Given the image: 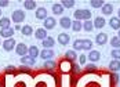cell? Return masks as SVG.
<instances>
[{"label":"cell","mask_w":120,"mask_h":87,"mask_svg":"<svg viewBox=\"0 0 120 87\" xmlns=\"http://www.w3.org/2000/svg\"><path fill=\"white\" fill-rule=\"evenodd\" d=\"M39 54H40V51H39V49H37L36 46H32V47L28 49V55L32 57V58H36Z\"/></svg>","instance_id":"e0dca14e"},{"label":"cell","mask_w":120,"mask_h":87,"mask_svg":"<svg viewBox=\"0 0 120 87\" xmlns=\"http://www.w3.org/2000/svg\"><path fill=\"white\" fill-rule=\"evenodd\" d=\"M105 24H106V21H105V18H102V17H97L95 21L93 22L94 28H97V29H101V28H104V26H105Z\"/></svg>","instance_id":"8fae6325"},{"label":"cell","mask_w":120,"mask_h":87,"mask_svg":"<svg viewBox=\"0 0 120 87\" xmlns=\"http://www.w3.org/2000/svg\"><path fill=\"white\" fill-rule=\"evenodd\" d=\"M117 18H119V19H120V10H119V17H117Z\"/></svg>","instance_id":"7bdbcfd3"},{"label":"cell","mask_w":120,"mask_h":87,"mask_svg":"<svg viewBox=\"0 0 120 87\" xmlns=\"http://www.w3.org/2000/svg\"><path fill=\"white\" fill-rule=\"evenodd\" d=\"M73 50H83V44H82V40H76L73 43Z\"/></svg>","instance_id":"d6a6232c"},{"label":"cell","mask_w":120,"mask_h":87,"mask_svg":"<svg viewBox=\"0 0 120 87\" xmlns=\"http://www.w3.org/2000/svg\"><path fill=\"white\" fill-rule=\"evenodd\" d=\"M24 6L26 10H35L36 8V1H33V0H26L24 1Z\"/></svg>","instance_id":"7402d4cb"},{"label":"cell","mask_w":120,"mask_h":87,"mask_svg":"<svg viewBox=\"0 0 120 87\" xmlns=\"http://www.w3.org/2000/svg\"><path fill=\"white\" fill-rule=\"evenodd\" d=\"M10 24H11L10 18H7V17H3V18H0V28H1V29L10 28Z\"/></svg>","instance_id":"d6986e66"},{"label":"cell","mask_w":120,"mask_h":87,"mask_svg":"<svg viewBox=\"0 0 120 87\" xmlns=\"http://www.w3.org/2000/svg\"><path fill=\"white\" fill-rule=\"evenodd\" d=\"M117 33H119V36H117V37H119V39H120V29H119V32H117Z\"/></svg>","instance_id":"b9f144b4"},{"label":"cell","mask_w":120,"mask_h":87,"mask_svg":"<svg viewBox=\"0 0 120 87\" xmlns=\"http://www.w3.org/2000/svg\"><path fill=\"white\" fill-rule=\"evenodd\" d=\"M41 44H43V47H44V49H50V50H51V47L55 44V42H54V39H52V37H46V39L43 40V43H41Z\"/></svg>","instance_id":"2e32d148"},{"label":"cell","mask_w":120,"mask_h":87,"mask_svg":"<svg viewBox=\"0 0 120 87\" xmlns=\"http://www.w3.org/2000/svg\"><path fill=\"white\" fill-rule=\"evenodd\" d=\"M36 18H37V19H41V21H44V19L47 18V10H46L44 7H40V8H37V10H36Z\"/></svg>","instance_id":"9c48e42d"},{"label":"cell","mask_w":120,"mask_h":87,"mask_svg":"<svg viewBox=\"0 0 120 87\" xmlns=\"http://www.w3.org/2000/svg\"><path fill=\"white\" fill-rule=\"evenodd\" d=\"M95 42H97V44H98V46L105 44V43L108 42V36H106V33H99V35H97Z\"/></svg>","instance_id":"7c38bea8"},{"label":"cell","mask_w":120,"mask_h":87,"mask_svg":"<svg viewBox=\"0 0 120 87\" xmlns=\"http://www.w3.org/2000/svg\"><path fill=\"white\" fill-rule=\"evenodd\" d=\"M21 72H24V73H30V69H28V68H22L21 66V69H19Z\"/></svg>","instance_id":"60d3db41"},{"label":"cell","mask_w":120,"mask_h":87,"mask_svg":"<svg viewBox=\"0 0 120 87\" xmlns=\"http://www.w3.org/2000/svg\"><path fill=\"white\" fill-rule=\"evenodd\" d=\"M109 25H110V28H112V29L119 30V29H120V19L117 18V17H113V18H110Z\"/></svg>","instance_id":"9a60e30c"},{"label":"cell","mask_w":120,"mask_h":87,"mask_svg":"<svg viewBox=\"0 0 120 87\" xmlns=\"http://www.w3.org/2000/svg\"><path fill=\"white\" fill-rule=\"evenodd\" d=\"M15 51H17V54H18V55H21V57L28 55V47L25 46L24 43H18V44H17V47H15Z\"/></svg>","instance_id":"277c9868"},{"label":"cell","mask_w":120,"mask_h":87,"mask_svg":"<svg viewBox=\"0 0 120 87\" xmlns=\"http://www.w3.org/2000/svg\"><path fill=\"white\" fill-rule=\"evenodd\" d=\"M82 44H83V50H91V47H93V43H91V40H88V39L82 40Z\"/></svg>","instance_id":"83f0119b"},{"label":"cell","mask_w":120,"mask_h":87,"mask_svg":"<svg viewBox=\"0 0 120 87\" xmlns=\"http://www.w3.org/2000/svg\"><path fill=\"white\" fill-rule=\"evenodd\" d=\"M82 28H83V25H82V22H80V21H73V22H72L73 32H79Z\"/></svg>","instance_id":"4316f807"},{"label":"cell","mask_w":120,"mask_h":87,"mask_svg":"<svg viewBox=\"0 0 120 87\" xmlns=\"http://www.w3.org/2000/svg\"><path fill=\"white\" fill-rule=\"evenodd\" d=\"M79 61H80V64H82V65H84V64H86V55H80Z\"/></svg>","instance_id":"ab89813d"},{"label":"cell","mask_w":120,"mask_h":87,"mask_svg":"<svg viewBox=\"0 0 120 87\" xmlns=\"http://www.w3.org/2000/svg\"><path fill=\"white\" fill-rule=\"evenodd\" d=\"M109 69H110V71H113V72L119 71V69H120V61H117V60L110 61V64H109Z\"/></svg>","instance_id":"44dd1931"},{"label":"cell","mask_w":120,"mask_h":87,"mask_svg":"<svg viewBox=\"0 0 120 87\" xmlns=\"http://www.w3.org/2000/svg\"><path fill=\"white\" fill-rule=\"evenodd\" d=\"M0 43H1V40H0Z\"/></svg>","instance_id":"f6af8a7d"},{"label":"cell","mask_w":120,"mask_h":87,"mask_svg":"<svg viewBox=\"0 0 120 87\" xmlns=\"http://www.w3.org/2000/svg\"><path fill=\"white\" fill-rule=\"evenodd\" d=\"M75 18H76V21H88L90 18H91V11H88V10H76L75 11Z\"/></svg>","instance_id":"6da1fadb"},{"label":"cell","mask_w":120,"mask_h":87,"mask_svg":"<svg viewBox=\"0 0 120 87\" xmlns=\"http://www.w3.org/2000/svg\"><path fill=\"white\" fill-rule=\"evenodd\" d=\"M86 69H87V72H94V71H97V65L90 64V65H87V66H86Z\"/></svg>","instance_id":"e575fe53"},{"label":"cell","mask_w":120,"mask_h":87,"mask_svg":"<svg viewBox=\"0 0 120 87\" xmlns=\"http://www.w3.org/2000/svg\"><path fill=\"white\" fill-rule=\"evenodd\" d=\"M110 44H112L115 49H120V39L117 36L112 37V39H110Z\"/></svg>","instance_id":"f1b7e54d"},{"label":"cell","mask_w":120,"mask_h":87,"mask_svg":"<svg viewBox=\"0 0 120 87\" xmlns=\"http://www.w3.org/2000/svg\"><path fill=\"white\" fill-rule=\"evenodd\" d=\"M14 35V29L12 28H6V29H0V36L6 37V39H10Z\"/></svg>","instance_id":"30bf717a"},{"label":"cell","mask_w":120,"mask_h":87,"mask_svg":"<svg viewBox=\"0 0 120 87\" xmlns=\"http://www.w3.org/2000/svg\"><path fill=\"white\" fill-rule=\"evenodd\" d=\"M21 32H22V35H25V36H30V35H32V32H33V29H32V26L25 25V26H22Z\"/></svg>","instance_id":"603a6c76"},{"label":"cell","mask_w":120,"mask_h":87,"mask_svg":"<svg viewBox=\"0 0 120 87\" xmlns=\"http://www.w3.org/2000/svg\"><path fill=\"white\" fill-rule=\"evenodd\" d=\"M43 22H44V29H52V28H55V25H57V21H55L52 17H47Z\"/></svg>","instance_id":"8992f818"},{"label":"cell","mask_w":120,"mask_h":87,"mask_svg":"<svg viewBox=\"0 0 120 87\" xmlns=\"http://www.w3.org/2000/svg\"><path fill=\"white\" fill-rule=\"evenodd\" d=\"M69 42H71V37H69L68 33H60V35H58V43H60V44L66 46Z\"/></svg>","instance_id":"52a82bcc"},{"label":"cell","mask_w":120,"mask_h":87,"mask_svg":"<svg viewBox=\"0 0 120 87\" xmlns=\"http://www.w3.org/2000/svg\"><path fill=\"white\" fill-rule=\"evenodd\" d=\"M72 72L73 73H79L80 72V66L76 65V64H72Z\"/></svg>","instance_id":"d590c367"},{"label":"cell","mask_w":120,"mask_h":87,"mask_svg":"<svg viewBox=\"0 0 120 87\" xmlns=\"http://www.w3.org/2000/svg\"><path fill=\"white\" fill-rule=\"evenodd\" d=\"M65 57H66V60H68V61H75V60L77 58V54H76V51H75V50H68V51H66V54H65Z\"/></svg>","instance_id":"ffe728a7"},{"label":"cell","mask_w":120,"mask_h":87,"mask_svg":"<svg viewBox=\"0 0 120 87\" xmlns=\"http://www.w3.org/2000/svg\"><path fill=\"white\" fill-rule=\"evenodd\" d=\"M104 4H105V3H104L102 0H93V1H91V6H93L94 8H102Z\"/></svg>","instance_id":"f546056e"},{"label":"cell","mask_w":120,"mask_h":87,"mask_svg":"<svg viewBox=\"0 0 120 87\" xmlns=\"http://www.w3.org/2000/svg\"><path fill=\"white\" fill-rule=\"evenodd\" d=\"M99 58H101V54H99L98 51H94V50H93V51H90V54H88V60H90L91 62L98 61Z\"/></svg>","instance_id":"ac0fdd59"},{"label":"cell","mask_w":120,"mask_h":87,"mask_svg":"<svg viewBox=\"0 0 120 87\" xmlns=\"http://www.w3.org/2000/svg\"><path fill=\"white\" fill-rule=\"evenodd\" d=\"M15 43H17V42H15L12 37H10V39H6L1 44H3V49L6 50V51H11V50L15 47Z\"/></svg>","instance_id":"3957f363"},{"label":"cell","mask_w":120,"mask_h":87,"mask_svg":"<svg viewBox=\"0 0 120 87\" xmlns=\"http://www.w3.org/2000/svg\"><path fill=\"white\" fill-rule=\"evenodd\" d=\"M61 6H62V7H66V8H71V7L75 6V1H73V0H64V1L61 3Z\"/></svg>","instance_id":"4dcf8cb0"},{"label":"cell","mask_w":120,"mask_h":87,"mask_svg":"<svg viewBox=\"0 0 120 87\" xmlns=\"http://www.w3.org/2000/svg\"><path fill=\"white\" fill-rule=\"evenodd\" d=\"M93 28H94V25H93V21H84V24H83V29L86 30V32H91L93 30Z\"/></svg>","instance_id":"d4e9b609"},{"label":"cell","mask_w":120,"mask_h":87,"mask_svg":"<svg viewBox=\"0 0 120 87\" xmlns=\"http://www.w3.org/2000/svg\"><path fill=\"white\" fill-rule=\"evenodd\" d=\"M35 36H36V39H40V40H44L47 36V32H46V29L44 28H39L36 32H35Z\"/></svg>","instance_id":"5bb4252c"},{"label":"cell","mask_w":120,"mask_h":87,"mask_svg":"<svg viewBox=\"0 0 120 87\" xmlns=\"http://www.w3.org/2000/svg\"><path fill=\"white\" fill-rule=\"evenodd\" d=\"M110 54H112V57H113L115 60H117V61L120 60V49H115Z\"/></svg>","instance_id":"836d02e7"},{"label":"cell","mask_w":120,"mask_h":87,"mask_svg":"<svg viewBox=\"0 0 120 87\" xmlns=\"http://www.w3.org/2000/svg\"><path fill=\"white\" fill-rule=\"evenodd\" d=\"M25 19V12L22 10H15V11L12 12V21L15 22V24H19V22H22Z\"/></svg>","instance_id":"7a4b0ae2"},{"label":"cell","mask_w":120,"mask_h":87,"mask_svg":"<svg viewBox=\"0 0 120 87\" xmlns=\"http://www.w3.org/2000/svg\"><path fill=\"white\" fill-rule=\"evenodd\" d=\"M112 11H113L112 4H104V6H102V12H104L105 15H110Z\"/></svg>","instance_id":"cb8c5ba5"},{"label":"cell","mask_w":120,"mask_h":87,"mask_svg":"<svg viewBox=\"0 0 120 87\" xmlns=\"http://www.w3.org/2000/svg\"><path fill=\"white\" fill-rule=\"evenodd\" d=\"M6 6H8V1L7 0H0V8L1 7H6Z\"/></svg>","instance_id":"74e56055"},{"label":"cell","mask_w":120,"mask_h":87,"mask_svg":"<svg viewBox=\"0 0 120 87\" xmlns=\"http://www.w3.org/2000/svg\"><path fill=\"white\" fill-rule=\"evenodd\" d=\"M119 82H120V80H119Z\"/></svg>","instance_id":"bcb514c9"},{"label":"cell","mask_w":120,"mask_h":87,"mask_svg":"<svg viewBox=\"0 0 120 87\" xmlns=\"http://www.w3.org/2000/svg\"><path fill=\"white\" fill-rule=\"evenodd\" d=\"M60 25L64 29H69V28H72V21H71V18H68V17H62L60 19Z\"/></svg>","instance_id":"ba28073f"},{"label":"cell","mask_w":120,"mask_h":87,"mask_svg":"<svg viewBox=\"0 0 120 87\" xmlns=\"http://www.w3.org/2000/svg\"><path fill=\"white\" fill-rule=\"evenodd\" d=\"M21 62H22V65H28V66H32V65H35V58H32V57H29V55H24V57H21Z\"/></svg>","instance_id":"4fadbf2b"},{"label":"cell","mask_w":120,"mask_h":87,"mask_svg":"<svg viewBox=\"0 0 120 87\" xmlns=\"http://www.w3.org/2000/svg\"><path fill=\"white\" fill-rule=\"evenodd\" d=\"M52 12H54L55 15H60V14L64 12V7H62L61 4H54V6H52Z\"/></svg>","instance_id":"484cf974"},{"label":"cell","mask_w":120,"mask_h":87,"mask_svg":"<svg viewBox=\"0 0 120 87\" xmlns=\"http://www.w3.org/2000/svg\"><path fill=\"white\" fill-rule=\"evenodd\" d=\"M54 54H55V53H54L52 50H50V49H44L43 51H41V53H40V54H39V55H40V57H41L43 60L48 61V60H51V58L54 57Z\"/></svg>","instance_id":"5b68a950"},{"label":"cell","mask_w":120,"mask_h":87,"mask_svg":"<svg viewBox=\"0 0 120 87\" xmlns=\"http://www.w3.org/2000/svg\"><path fill=\"white\" fill-rule=\"evenodd\" d=\"M44 68H46V69H55V62L51 61V60H48V61L44 62Z\"/></svg>","instance_id":"1f68e13d"},{"label":"cell","mask_w":120,"mask_h":87,"mask_svg":"<svg viewBox=\"0 0 120 87\" xmlns=\"http://www.w3.org/2000/svg\"><path fill=\"white\" fill-rule=\"evenodd\" d=\"M0 17H1V10H0Z\"/></svg>","instance_id":"ee69618b"},{"label":"cell","mask_w":120,"mask_h":87,"mask_svg":"<svg viewBox=\"0 0 120 87\" xmlns=\"http://www.w3.org/2000/svg\"><path fill=\"white\" fill-rule=\"evenodd\" d=\"M6 72H7V73H12V72H14V66H7V68H6Z\"/></svg>","instance_id":"f35d334b"},{"label":"cell","mask_w":120,"mask_h":87,"mask_svg":"<svg viewBox=\"0 0 120 87\" xmlns=\"http://www.w3.org/2000/svg\"><path fill=\"white\" fill-rule=\"evenodd\" d=\"M110 76H112V82H113V83H117V82L120 80V79H119V75H117V73H112Z\"/></svg>","instance_id":"8d00e7d4"}]
</instances>
